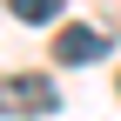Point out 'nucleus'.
<instances>
[{
	"label": "nucleus",
	"mask_w": 121,
	"mask_h": 121,
	"mask_svg": "<svg viewBox=\"0 0 121 121\" xmlns=\"http://www.w3.org/2000/svg\"><path fill=\"white\" fill-rule=\"evenodd\" d=\"M60 108V87L47 74H0V114H20V121H40Z\"/></svg>",
	"instance_id": "obj_1"
},
{
	"label": "nucleus",
	"mask_w": 121,
	"mask_h": 121,
	"mask_svg": "<svg viewBox=\"0 0 121 121\" xmlns=\"http://www.w3.org/2000/svg\"><path fill=\"white\" fill-rule=\"evenodd\" d=\"M54 60H67V67H87V60H108V40H101L94 27H60V34H54Z\"/></svg>",
	"instance_id": "obj_2"
},
{
	"label": "nucleus",
	"mask_w": 121,
	"mask_h": 121,
	"mask_svg": "<svg viewBox=\"0 0 121 121\" xmlns=\"http://www.w3.org/2000/svg\"><path fill=\"white\" fill-rule=\"evenodd\" d=\"M13 7V20H27V27H47L54 13H60V0H7Z\"/></svg>",
	"instance_id": "obj_3"
}]
</instances>
